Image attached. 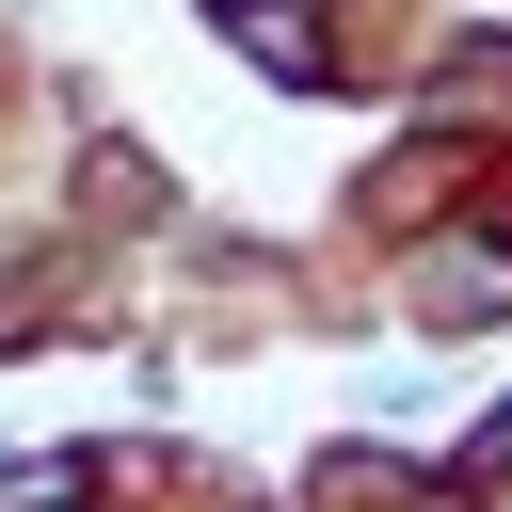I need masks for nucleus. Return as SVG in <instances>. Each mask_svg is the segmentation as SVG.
<instances>
[{
	"label": "nucleus",
	"instance_id": "obj_1",
	"mask_svg": "<svg viewBox=\"0 0 512 512\" xmlns=\"http://www.w3.org/2000/svg\"><path fill=\"white\" fill-rule=\"evenodd\" d=\"M416 304H432V320H496V304H512V240H448V256L416 272Z\"/></svg>",
	"mask_w": 512,
	"mask_h": 512
}]
</instances>
